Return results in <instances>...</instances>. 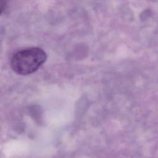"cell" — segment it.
<instances>
[{
  "mask_svg": "<svg viewBox=\"0 0 158 158\" xmlns=\"http://www.w3.org/2000/svg\"><path fill=\"white\" fill-rule=\"evenodd\" d=\"M46 59V54L41 48H27L17 51L12 56L10 66L16 73L27 75L36 72Z\"/></svg>",
  "mask_w": 158,
  "mask_h": 158,
  "instance_id": "obj_1",
  "label": "cell"
}]
</instances>
